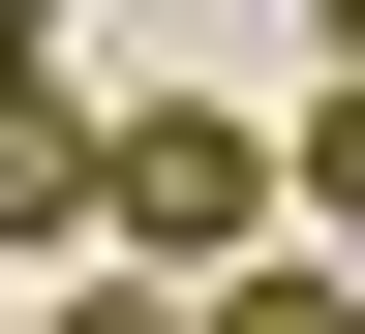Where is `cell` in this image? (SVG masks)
I'll return each instance as SVG.
<instances>
[{
    "instance_id": "1",
    "label": "cell",
    "mask_w": 365,
    "mask_h": 334,
    "mask_svg": "<svg viewBox=\"0 0 365 334\" xmlns=\"http://www.w3.org/2000/svg\"><path fill=\"white\" fill-rule=\"evenodd\" d=\"M244 213H274V122H213V91H122V244H153V273H244Z\"/></svg>"
},
{
    "instance_id": "2",
    "label": "cell",
    "mask_w": 365,
    "mask_h": 334,
    "mask_svg": "<svg viewBox=\"0 0 365 334\" xmlns=\"http://www.w3.org/2000/svg\"><path fill=\"white\" fill-rule=\"evenodd\" d=\"M0 244H122V91H0Z\"/></svg>"
},
{
    "instance_id": "3",
    "label": "cell",
    "mask_w": 365,
    "mask_h": 334,
    "mask_svg": "<svg viewBox=\"0 0 365 334\" xmlns=\"http://www.w3.org/2000/svg\"><path fill=\"white\" fill-rule=\"evenodd\" d=\"M182 334H365V273H182Z\"/></svg>"
},
{
    "instance_id": "4",
    "label": "cell",
    "mask_w": 365,
    "mask_h": 334,
    "mask_svg": "<svg viewBox=\"0 0 365 334\" xmlns=\"http://www.w3.org/2000/svg\"><path fill=\"white\" fill-rule=\"evenodd\" d=\"M274 182H304V213L365 244V91H304V152H274Z\"/></svg>"
},
{
    "instance_id": "5",
    "label": "cell",
    "mask_w": 365,
    "mask_h": 334,
    "mask_svg": "<svg viewBox=\"0 0 365 334\" xmlns=\"http://www.w3.org/2000/svg\"><path fill=\"white\" fill-rule=\"evenodd\" d=\"M61 334H182V273H91V304H61Z\"/></svg>"
},
{
    "instance_id": "6",
    "label": "cell",
    "mask_w": 365,
    "mask_h": 334,
    "mask_svg": "<svg viewBox=\"0 0 365 334\" xmlns=\"http://www.w3.org/2000/svg\"><path fill=\"white\" fill-rule=\"evenodd\" d=\"M0 91H61V0H0Z\"/></svg>"
},
{
    "instance_id": "7",
    "label": "cell",
    "mask_w": 365,
    "mask_h": 334,
    "mask_svg": "<svg viewBox=\"0 0 365 334\" xmlns=\"http://www.w3.org/2000/svg\"><path fill=\"white\" fill-rule=\"evenodd\" d=\"M304 31H335V91H365V0H304Z\"/></svg>"
}]
</instances>
